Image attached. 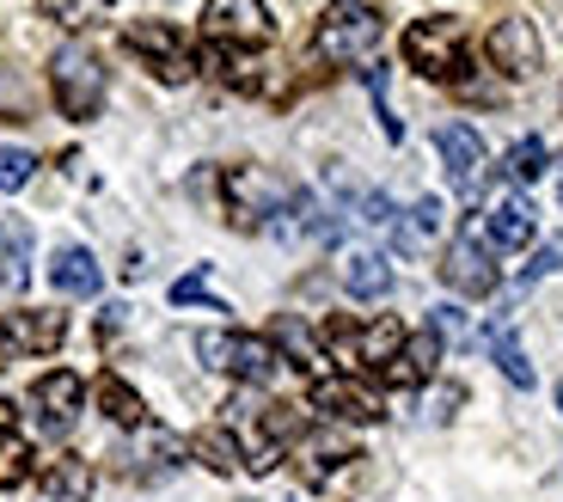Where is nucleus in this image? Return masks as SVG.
<instances>
[{"label": "nucleus", "mask_w": 563, "mask_h": 502, "mask_svg": "<svg viewBox=\"0 0 563 502\" xmlns=\"http://www.w3.org/2000/svg\"><path fill=\"white\" fill-rule=\"evenodd\" d=\"M386 37V19L374 0H331L319 19V31H312V56L319 62H367L374 50H380Z\"/></svg>", "instance_id": "1"}, {"label": "nucleus", "mask_w": 563, "mask_h": 502, "mask_svg": "<svg viewBox=\"0 0 563 502\" xmlns=\"http://www.w3.org/2000/svg\"><path fill=\"white\" fill-rule=\"evenodd\" d=\"M68 337L62 313H0V349L7 356H49Z\"/></svg>", "instance_id": "12"}, {"label": "nucleus", "mask_w": 563, "mask_h": 502, "mask_svg": "<svg viewBox=\"0 0 563 502\" xmlns=\"http://www.w3.org/2000/svg\"><path fill=\"white\" fill-rule=\"evenodd\" d=\"M350 447H307V460H300V478L307 484H331L338 472H350Z\"/></svg>", "instance_id": "26"}, {"label": "nucleus", "mask_w": 563, "mask_h": 502, "mask_svg": "<svg viewBox=\"0 0 563 502\" xmlns=\"http://www.w3.org/2000/svg\"><path fill=\"white\" fill-rule=\"evenodd\" d=\"M99 411L117 423V429H141L147 423V405H141V392L117 374H99Z\"/></svg>", "instance_id": "21"}, {"label": "nucleus", "mask_w": 563, "mask_h": 502, "mask_svg": "<svg viewBox=\"0 0 563 502\" xmlns=\"http://www.w3.org/2000/svg\"><path fill=\"white\" fill-rule=\"evenodd\" d=\"M49 86H56L62 117H74V123L99 117V105H104V62H99V50L68 43V50L49 62Z\"/></svg>", "instance_id": "3"}, {"label": "nucleus", "mask_w": 563, "mask_h": 502, "mask_svg": "<svg viewBox=\"0 0 563 502\" xmlns=\"http://www.w3.org/2000/svg\"><path fill=\"white\" fill-rule=\"evenodd\" d=\"M343 288L355 301H380V294H393V264H386L380 251H350L343 258Z\"/></svg>", "instance_id": "18"}, {"label": "nucleus", "mask_w": 563, "mask_h": 502, "mask_svg": "<svg viewBox=\"0 0 563 502\" xmlns=\"http://www.w3.org/2000/svg\"><path fill=\"white\" fill-rule=\"evenodd\" d=\"M37 7H43V19H56V25L80 31V25H92V19H99L104 0H37Z\"/></svg>", "instance_id": "28"}, {"label": "nucleus", "mask_w": 563, "mask_h": 502, "mask_svg": "<svg viewBox=\"0 0 563 502\" xmlns=\"http://www.w3.org/2000/svg\"><path fill=\"white\" fill-rule=\"evenodd\" d=\"M441 282H448L453 294H496V282H503V270H496V251L484 245L478 227H460V239L448 245V258H441Z\"/></svg>", "instance_id": "7"}, {"label": "nucleus", "mask_w": 563, "mask_h": 502, "mask_svg": "<svg viewBox=\"0 0 563 502\" xmlns=\"http://www.w3.org/2000/svg\"><path fill=\"white\" fill-rule=\"evenodd\" d=\"M367 92H374V111H380L386 141H398V135H405V123L393 117V98H386V68H367Z\"/></svg>", "instance_id": "31"}, {"label": "nucleus", "mask_w": 563, "mask_h": 502, "mask_svg": "<svg viewBox=\"0 0 563 502\" xmlns=\"http://www.w3.org/2000/svg\"><path fill=\"white\" fill-rule=\"evenodd\" d=\"M202 31H209L214 50H257V43H269V13L264 0H209Z\"/></svg>", "instance_id": "9"}, {"label": "nucleus", "mask_w": 563, "mask_h": 502, "mask_svg": "<svg viewBox=\"0 0 563 502\" xmlns=\"http://www.w3.org/2000/svg\"><path fill=\"white\" fill-rule=\"evenodd\" d=\"M545 166H551V154H545V141H539V135H527V141L508 148V178H515V184H533Z\"/></svg>", "instance_id": "27"}, {"label": "nucleus", "mask_w": 563, "mask_h": 502, "mask_svg": "<svg viewBox=\"0 0 563 502\" xmlns=\"http://www.w3.org/2000/svg\"><path fill=\"white\" fill-rule=\"evenodd\" d=\"M490 343H496V368L508 374V386H521V392L533 386V362L521 356V343H515V331H508V325H496Z\"/></svg>", "instance_id": "24"}, {"label": "nucleus", "mask_w": 563, "mask_h": 502, "mask_svg": "<svg viewBox=\"0 0 563 502\" xmlns=\"http://www.w3.org/2000/svg\"><path fill=\"white\" fill-rule=\"evenodd\" d=\"M405 62L429 80H460L465 74V25L460 19H417L405 31Z\"/></svg>", "instance_id": "5"}, {"label": "nucleus", "mask_w": 563, "mask_h": 502, "mask_svg": "<svg viewBox=\"0 0 563 502\" xmlns=\"http://www.w3.org/2000/svg\"><path fill=\"white\" fill-rule=\"evenodd\" d=\"M435 362H441V331L429 325V331L405 337V349H398V356L380 368V374L393 380V386H422V380L435 374Z\"/></svg>", "instance_id": "16"}, {"label": "nucleus", "mask_w": 563, "mask_h": 502, "mask_svg": "<svg viewBox=\"0 0 563 502\" xmlns=\"http://www.w3.org/2000/svg\"><path fill=\"white\" fill-rule=\"evenodd\" d=\"M558 264H563V245H539V258L527 264V276H521V282H539V276H551Z\"/></svg>", "instance_id": "33"}, {"label": "nucleus", "mask_w": 563, "mask_h": 502, "mask_svg": "<svg viewBox=\"0 0 563 502\" xmlns=\"http://www.w3.org/2000/svg\"><path fill=\"white\" fill-rule=\"evenodd\" d=\"M197 356L214 368V374H233V380H245V386H264V380L276 374V362H282L269 337H245V331H202Z\"/></svg>", "instance_id": "4"}, {"label": "nucleus", "mask_w": 563, "mask_h": 502, "mask_svg": "<svg viewBox=\"0 0 563 502\" xmlns=\"http://www.w3.org/2000/svg\"><path fill=\"white\" fill-rule=\"evenodd\" d=\"M123 50L147 62V68H154L166 86H184L190 74H197V56H190V43H184L178 31L166 25V19H135V25L123 31Z\"/></svg>", "instance_id": "6"}, {"label": "nucleus", "mask_w": 563, "mask_h": 502, "mask_svg": "<svg viewBox=\"0 0 563 502\" xmlns=\"http://www.w3.org/2000/svg\"><path fill=\"white\" fill-rule=\"evenodd\" d=\"M484 233H490V245L503 251H521L527 239H533V203L527 196H496L490 209H484Z\"/></svg>", "instance_id": "15"}, {"label": "nucleus", "mask_w": 563, "mask_h": 502, "mask_svg": "<svg viewBox=\"0 0 563 502\" xmlns=\"http://www.w3.org/2000/svg\"><path fill=\"white\" fill-rule=\"evenodd\" d=\"M80 399H86V386H80V374H68V368H56V374H43L37 386H31L37 423H43L49 435L74 429V417H80Z\"/></svg>", "instance_id": "14"}, {"label": "nucleus", "mask_w": 563, "mask_h": 502, "mask_svg": "<svg viewBox=\"0 0 563 502\" xmlns=\"http://www.w3.org/2000/svg\"><path fill=\"white\" fill-rule=\"evenodd\" d=\"M49 282H56L62 294H99V258L86 245H62L56 258H49Z\"/></svg>", "instance_id": "17"}, {"label": "nucleus", "mask_w": 563, "mask_h": 502, "mask_svg": "<svg viewBox=\"0 0 563 502\" xmlns=\"http://www.w3.org/2000/svg\"><path fill=\"white\" fill-rule=\"evenodd\" d=\"M0 362H7V349H0Z\"/></svg>", "instance_id": "36"}, {"label": "nucleus", "mask_w": 563, "mask_h": 502, "mask_svg": "<svg viewBox=\"0 0 563 502\" xmlns=\"http://www.w3.org/2000/svg\"><path fill=\"white\" fill-rule=\"evenodd\" d=\"M558 166H563V160H558ZM558 203H563V172H558Z\"/></svg>", "instance_id": "34"}, {"label": "nucleus", "mask_w": 563, "mask_h": 502, "mask_svg": "<svg viewBox=\"0 0 563 502\" xmlns=\"http://www.w3.org/2000/svg\"><path fill=\"white\" fill-rule=\"evenodd\" d=\"M25 251H31V227L25 221H0V288L7 294H19L31 282Z\"/></svg>", "instance_id": "20"}, {"label": "nucleus", "mask_w": 563, "mask_h": 502, "mask_svg": "<svg viewBox=\"0 0 563 502\" xmlns=\"http://www.w3.org/2000/svg\"><path fill=\"white\" fill-rule=\"evenodd\" d=\"M172 301H178V307H190V301H209V276H184V282H172Z\"/></svg>", "instance_id": "32"}, {"label": "nucleus", "mask_w": 563, "mask_h": 502, "mask_svg": "<svg viewBox=\"0 0 563 502\" xmlns=\"http://www.w3.org/2000/svg\"><path fill=\"white\" fill-rule=\"evenodd\" d=\"M312 411L338 423H380L386 399L374 386H362V374H338V380H312Z\"/></svg>", "instance_id": "10"}, {"label": "nucleus", "mask_w": 563, "mask_h": 502, "mask_svg": "<svg viewBox=\"0 0 563 502\" xmlns=\"http://www.w3.org/2000/svg\"><path fill=\"white\" fill-rule=\"evenodd\" d=\"M31 478V447L19 429H0V490H13Z\"/></svg>", "instance_id": "25"}, {"label": "nucleus", "mask_w": 563, "mask_h": 502, "mask_svg": "<svg viewBox=\"0 0 563 502\" xmlns=\"http://www.w3.org/2000/svg\"><path fill=\"white\" fill-rule=\"evenodd\" d=\"M558 411H563V380H558Z\"/></svg>", "instance_id": "35"}, {"label": "nucleus", "mask_w": 563, "mask_h": 502, "mask_svg": "<svg viewBox=\"0 0 563 502\" xmlns=\"http://www.w3.org/2000/svg\"><path fill=\"white\" fill-rule=\"evenodd\" d=\"M490 62H496L503 74H515V80H527V74L545 68V43H539V25H533V19H521V13L496 19V31H490Z\"/></svg>", "instance_id": "11"}, {"label": "nucleus", "mask_w": 563, "mask_h": 502, "mask_svg": "<svg viewBox=\"0 0 563 502\" xmlns=\"http://www.w3.org/2000/svg\"><path fill=\"white\" fill-rule=\"evenodd\" d=\"M43 502H92V466L74 460V454L49 460V472H43Z\"/></svg>", "instance_id": "19"}, {"label": "nucleus", "mask_w": 563, "mask_h": 502, "mask_svg": "<svg viewBox=\"0 0 563 502\" xmlns=\"http://www.w3.org/2000/svg\"><path fill=\"white\" fill-rule=\"evenodd\" d=\"M276 343L288 349V356H295L300 368H312V362H319V343H312V337L300 331V319H276Z\"/></svg>", "instance_id": "29"}, {"label": "nucleus", "mask_w": 563, "mask_h": 502, "mask_svg": "<svg viewBox=\"0 0 563 502\" xmlns=\"http://www.w3.org/2000/svg\"><path fill=\"white\" fill-rule=\"evenodd\" d=\"M441 221H448V209H441L435 196H422L417 209H410V221H405V227H398V233H393V245H398V251H422V245H429V239L441 233Z\"/></svg>", "instance_id": "23"}, {"label": "nucleus", "mask_w": 563, "mask_h": 502, "mask_svg": "<svg viewBox=\"0 0 563 502\" xmlns=\"http://www.w3.org/2000/svg\"><path fill=\"white\" fill-rule=\"evenodd\" d=\"M190 454H197L209 472H221V478L245 466V447H240V435H233V429H202L197 441H190Z\"/></svg>", "instance_id": "22"}, {"label": "nucleus", "mask_w": 563, "mask_h": 502, "mask_svg": "<svg viewBox=\"0 0 563 502\" xmlns=\"http://www.w3.org/2000/svg\"><path fill=\"white\" fill-rule=\"evenodd\" d=\"M324 349L343 374H362V368H386L405 349V325L398 319H374V325H350V319H331L324 325Z\"/></svg>", "instance_id": "2"}, {"label": "nucleus", "mask_w": 563, "mask_h": 502, "mask_svg": "<svg viewBox=\"0 0 563 502\" xmlns=\"http://www.w3.org/2000/svg\"><path fill=\"white\" fill-rule=\"evenodd\" d=\"M435 148H441V166H448V184L460 196H472L484 184V141L478 129H465V123H448L435 129Z\"/></svg>", "instance_id": "13"}, {"label": "nucleus", "mask_w": 563, "mask_h": 502, "mask_svg": "<svg viewBox=\"0 0 563 502\" xmlns=\"http://www.w3.org/2000/svg\"><path fill=\"white\" fill-rule=\"evenodd\" d=\"M221 190H227V215H233V227H264L269 215L288 209V190H282L269 172H257V166H233L221 178Z\"/></svg>", "instance_id": "8"}, {"label": "nucleus", "mask_w": 563, "mask_h": 502, "mask_svg": "<svg viewBox=\"0 0 563 502\" xmlns=\"http://www.w3.org/2000/svg\"><path fill=\"white\" fill-rule=\"evenodd\" d=\"M31 172H37V160L25 148H0V190H25Z\"/></svg>", "instance_id": "30"}]
</instances>
